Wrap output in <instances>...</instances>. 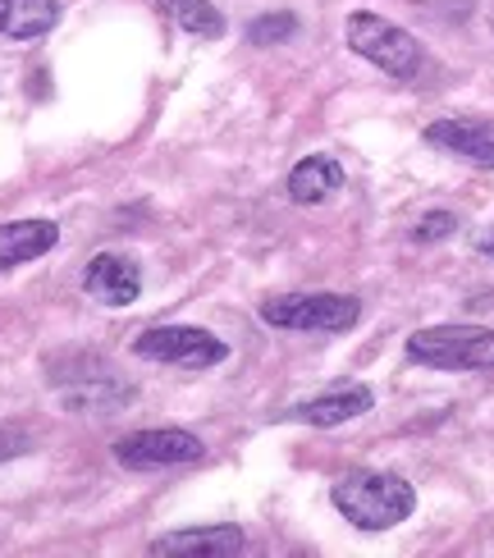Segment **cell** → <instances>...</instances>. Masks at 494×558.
<instances>
[{
  "label": "cell",
  "instance_id": "1",
  "mask_svg": "<svg viewBox=\"0 0 494 558\" xmlns=\"http://www.w3.org/2000/svg\"><path fill=\"white\" fill-rule=\"evenodd\" d=\"M46 380H51L60 408L83 416H110L133 403V380L120 366H110L97 353H56L46 362Z\"/></svg>",
  "mask_w": 494,
  "mask_h": 558
},
{
  "label": "cell",
  "instance_id": "2",
  "mask_svg": "<svg viewBox=\"0 0 494 558\" xmlns=\"http://www.w3.org/2000/svg\"><path fill=\"white\" fill-rule=\"evenodd\" d=\"M329 504L358 531H389L417 513V490L394 472H348L335 481Z\"/></svg>",
  "mask_w": 494,
  "mask_h": 558
},
{
  "label": "cell",
  "instance_id": "3",
  "mask_svg": "<svg viewBox=\"0 0 494 558\" xmlns=\"http://www.w3.org/2000/svg\"><path fill=\"white\" fill-rule=\"evenodd\" d=\"M344 37H348V51L352 56L371 60L381 74H389L398 83H412L421 69H426V51H421V41L408 28L389 23L385 14H371V10L348 14Z\"/></svg>",
  "mask_w": 494,
  "mask_h": 558
},
{
  "label": "cell",
  "instance_id": "4",
  "mask_svg": "<svg viewBox=\"0 0 494 558\" xmlns=\"http://www.w3.org/2000/svg\"><path fill=\"white\" fill-rule=\"evenodd\" d=\"M408 362L431 371H494L490 325H426L408 335Z\"/></svg>",
  "mask_w": 494,
  "mask_h": 558
},
{
  "label": "cell",
  "instance_id": "5",
  "mask_svg": "<svg viewBox=\"0 0 494 558\" xmlns=\"http://www.w3.org/2000/svg\"><path fill=\"white\" fill-rule=\"evenodd\" d=\"M262 320L298 335H344L362 320V302L348 293H275L262 302Z\"/></svg>",
  "mask_w": 494,
  "mask_h": 558
},
{
  "label": "cell",
  "instance_id": "6",
  "mask_svg": "<svg viewBox=\"0 0 494 558\" xmlns=\"http://www.w3.org/2000/svg\"><path fill=\"white\" fill-rule=\"evenodd\" d=\"M133 357L183 366V371H206V366H220L229 357V348L225 339H216L210 330H197V325H152V330L133 339Z\"/></svg>",
  "mask_w": 494,
  "mask_h": 558
},
{
  "label": "cell",
  "instance_id": "7",
  "mask_svg": "<svg viewBox=\"0 0 494 558\" xmlns=\"http://www.w3.org/2000/svg\"><path fill=\"white\" fill-rule=\"evenodd\" d=\"M202 458H206V445L193 430H179V426H152V430L115 439V462L129 472L183 468V462H202Z\"/></svg>",
  "mask_w": 494,
  "mask_h": 558
},
{
  "label": "cell",
  "instance_id": "8",
  "mask_svg": "<svg viewBox=\"0 0 494 558\" xmlns=\"http://www.w3.org/2000/svg\"><path fill=\"white\" fill-rule=\"evenodd\" d=\"M83 289L87 298H97L101 307H129L143 293V270H137L120 252H97L83 270Z\"/></svg>",
  "mask_w": 494,
  "mask_h": 558
},
{
  "label": "cell",
  "instance_id": "9",
  "mask_svg": "<svg viewBox=\"0 0 494 558\" xmlns=\"http://www.w3.org/2000/svg\"><path fill=\"white\" fill-rule=\"evenodd\" d=\"M375 408V393L366 385H335L316 393V399L289 408V422H308V426H321V430H335L344 422H358Z\"/></svg>",
  "mask_w": 494,
  "mask_h": 558
},
{
  "label": "cell",
  "instance_id": "10",
  "mask_svg": "<svg viewBox=\"0 0 494 558\" xmlns=\"http://www.w3.org/2000/svg\"><path fill=\"white\" fill-rule=\"evenodd\" d=\"M248 549V536L239 526H188L152 541L156 558H233Z\"/></svg>",
  "mask_w": 494,
  "mask_h": 558
},
{
  "label": "cell",
  "instance_id": "11",
  "mask_svg": "<svg viewBox=\"0 0 494 558\" xmlns=\"http://www.w3.org/2000/svg\"><path fill=\"white\" fill-rule=\"evenodd\" d=\"M421 137H426L431 147L467 160V166L494 170V124H485V120H435V124H426Z\"/></svg>",
  "mask_w": 494,
  "mask_h": 558
},
{
  "label": "cell",
  "instance_id": "12",
  "mask_svg": "<svg viewBox=\"0 0 494 558\" xmlns=\"http://www.w3.org/2000/svg\"><path fill=\"white\" fill-rule=\"evenodd\" d=\"M56 243H60L56 220H10V225H0V275L46 257Z\"/></svg>",
  "mask_w": 494,
  "mask_h": 558
},
{
  "label": "cell",
  "instance_id": "13",
  "mask_svg": "<svg viewBox=\"0 0 494 558\" xmlns=\"http://www.w3.org/2000/svg\"><path fill=\"white\" fill-rule=\"evenodd\" d=\"M344 189V166L335 156H302L289 174V197L298 206H321Z\"/></svg>",
  "mask_w": 494,
  "mask_h": 558
},
{
  "label": "cell",
  "instance_id": "14",
  "mask_svg": "<svg viewBox=\"0 0 494 558\" xmlns=\"http://www.w3.org/2000/svg\"><path fill=\"white\" fill-rule=\"evenodd\" d=\"M60 23V0H0V37L33 41Z\"/></svg>",
  "mask_w": 494,
  "mask_h": 558
},
{
  "label": "cell",
  "instance_id": "15",
  "mask_svg": "<svg viewBox=\"0 0 494 558\" xmlns=\"http://www.w3.org/2000/svg\"><path fill=\"white\" fill-rule=\"evenodd\" d=\"M156 10L174 23V28L193 33V37H220L225 33V14L210 0H156Z\"/></svg>",
  "mask_w": 494,
  "mask_h": 558
},
{
  "label": "cell",
  "instance_id": "16",
  "mask_svg": "<svg viewBox=\"0 0 494 558\" xmlns=\"http://www.w3.org/2000/svg\"><path fill=\"white\" fill-rule=\"evenodd\" d=\"M298 33V14L289 10H270V14H256L248 23V41L252 46H279V41H289Z\"/></svg>",
  "mask_w": 494,
  "mask_h": 558
},
{
  "label": "cell",
  "instance_id": "17",
  "mask_svg": "<svg viewBox=\"0 0 494 558\" xmlns=\"http://www.w3.org/2000/svg\"><path fill=\"white\" fill-rule=\"evenodd\" d=\"M449 234H458V216L454 211H426L417 225H412V243H439V239H449Z\"/></svg>",
  "mask_w": 494,
  "mask_h": 558
},
{
  "label": "cell",
  "instance_id": "18",
  "mask_svg": "<svg viewBox=\"0 0 494 558\" xmlns=\"http://www.w3.org/2000/svg\"><path fill=\"white\" fill-rule=\"evenodd\" d=\"M33 449V435L23 430V426H0V462H10L19 453H28Z\"/></svg>",
  "mask_w": 494,
  "mask_h": 558
},
{
  "label": "cell",
  "instance_id": "19",
  "mask_svg": "<svg viewBox=\"0 0 494 558\" xmlns=\"http://www.w3.org/2000/svg\"><path fill=\"white\" fill-rule=\"evenodd\" d=\"M477 252H481V257H494V225H485L477 234Z\"/></svg>",
  "mask_w": 494,
  "mask_h": 558
}]
</instances>
